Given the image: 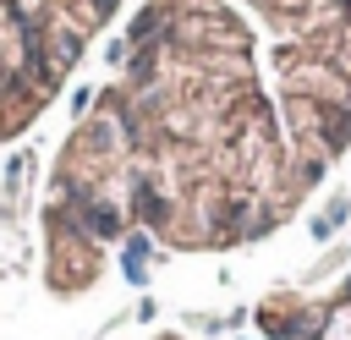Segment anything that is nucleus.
I'll list each match as a JSON object with an SVG mask.
<instances>
[{
  "mask_svg": "<svg viewBox=\"0 0 351 340\" xmlns=\"http://www.w3.org/2000/svg\"><path fill=\"white\" fill-rule=\"evenodd\" d=\"M263 340H351V269L329 285L269 291L252 313Z\"/></svg>",
  "mask_w": 351,
  "mask_h": 340,
  "instance_id": "nucleus-3",
  "label": "nucleus"
},
{
  "mask_svg": "<svg viewBox=\"0 0 351 340\" xmlns=\"http://www.w3.org/2000/svg\"><path fill=\"white\" fill-rule=\"evenodd\" d=\"M126 0H0V143L33 132Z\"/></svg>",
  "mask_w": 351,
  "mask_h": 340,
  "instance_id": "nucleus-2",
  "label": "nucleus"
},
{
  "mask_svg": "<svg viewBox=\"0 0 351 340\" xmlns=\"http://www.w3.org/2000/svg\"><path fill=\"white\" fill-rule=\"evenodd\" d=\"M154 340H192V335H154Z\"/></svg>",
  "mask_w": 351,
  "mask_h": 340,
  "instance_id": "nucleus-4",
  "label": "nucleus"
},
{
  "mask_svg": "<svg viewBox=\"0 0 351 340\" xmlns=\"http://www.w3.org/2000/svg\"><path fill=\"white\" fill-rule=\"evenodd\" d=\"M351 159V0H143L38 197L49 296L132 252L280 236Z\"/></svg>",
  "mask_w": 351,
  "mask_h": 340,
  "instance_id": "nucleus-1",
  "label": "nucleus"
}]
</instances>
